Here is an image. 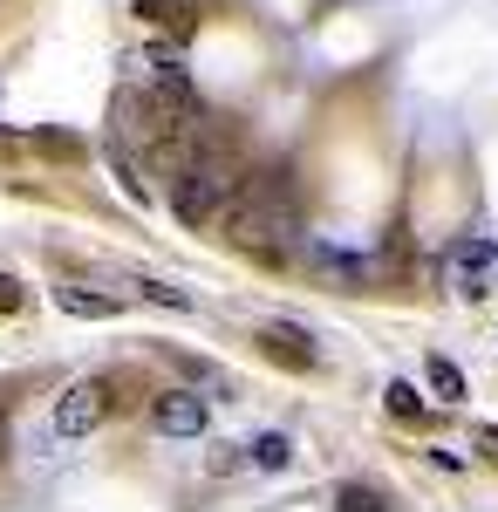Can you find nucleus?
<instances>
[{
  "label": "nucleus",
  "mask_w": 498,
  "mask_h": 512,
  "mask_svg": "<svg viewBox=\"0 0 498 512\" xmlns=\"http://www.w3.org/2000/svg\"><path fill=\"white\" fill-rule=\"evenodd\" d=\"M232 246H246V253H260V260H280L287 253V239L301 226V212H294V185H287V171H260L253 185H239L232 198Z\"/></svg>",
  "instance_id": "1"
},
{
  "label": "nucleus",
  "mask_w": 498,
  "mask_h": 512,
  "mask_svg": "<svg viewBox=\"0 0 498 512\" xmlns=\"http://www.w3.org/2000/svg\"><path fill=\"white\" fill-rule=\"evenodd\" d=\"M239 164L232 158H192L178 178H171V212L185 219V226H212L219 212H232V198H239Z\"/></svg>",
  "instance_id": "2"
},
{
  "label": "nucleus",
  "mask_w": 498,
  "mask_h": 512,
  "mask_svg": "<svg viewBox=\"0 0 498 512\" xmlns=\"http://www.w3.org/2000/svg\"><path fill=\"white\" fill-rule=\"evenodd\" d=\"M103 410H110V383H103V376H82L76 390L55 403V431L62 437H89L96 424H103Z\"/></svg>",
  "instance_id": "3"
},
{
  "label": "nucleus",
  "mask_w": 498,
  "mask_h": 512,
  "mask_svg": "<svg viewBox=\"0 0 498 512\" xmlns=\"http://www.w3.org/2000/svg\"><path fill=\"white\" fill-rule=\"evenodd\" d=\"M205 417H212V410H205V396H192V390H171V396H157V403H151V424L164 437H198V431H205Z\"/></svg>",
  "instance_id": "4"
},
{
  "label": "nucleus",
  "mask_w": 498,
  "mask_h": 512,
  "mask_svg": "<svg viewBox=\"0 0 498 512\" xmlns=\"http://www.w3.org/2000/svg\"><path fill=\"white\" fill-rule=\"evenodd\" d=\"M260 349H267L273 362H287V369H301V376L321 362V349L307 342V328H294V321H267V328H260Z\"/></svg>",
  "instance_id": "5"
},
{
  "label": "nucleus",
  "mask_w": 498,
  "mask_h": 512,
  "mask_svg": "<svg viewBox=\"0 0 498 512\" xmlns=\"http://www.w3.org/2000/svg\"><path fill=\"white\" fill-rule=\"evenodd\" d=\"M151 96L164 103V110H178L185 123H205V103H198V89H192V76H185V69L157 62V69H151Z\"/></svg>",
  "instance_id": "6"
},
{
  "label": "nucleus",
  "mask_w": 498,
  "mask_h": 512,
  "mask_svg": "<svg viewBox=\"0 0 498 512\" xmlns=\"http://www.w3.org/2000/svg\"><path fill=\"white\" fill-rule=\"evenodd\" d=\"M485 267H492V239H464L458 253H451V287H458L464 301L485 294Z\"/></svg>",
  "instance_id": "7"
},
{
  "label": "nucleus",
  "mask_w": 498,
  "mask_h": 512,
  "mask_svg": "<svg viewBox=\"0 0 498 512\" xmlns=\"http://www.w3.org/2000/svg\"><path fill=\"white\" fill-rule=\"evenodd\" d=\"M137 14H144V21H164V28H178V35H192V0H137Z\"/></svg>",
  "instance_id": "8"
},
{
  "label": "nucleus",
  "mask_w": 498,
  "mask_h": 512,
  "mask_svg": "<svg viewBox=\"0 0 498 512\" xmlns=\"http://www.w3.org/2000/svg\"><path fill=\"white\" fill-rule=\"evenodd\" d=\"M430 390H437V403H464V376H458V362L430 355Z\"/></svg>",
  "instance_id": "9"
},
{
  "label": "nucleus",
  "mask_w": 498,
  "mask_h": 512,
  "mask_svg": "<svg viewBox=\"0 0 498 512\" xmlns=\"http://www.w3.org/2000/svg\"><path fill=\"white\" fill-rule=\"evenodd\" d=\"M55 301H62L69 315H116V301H110V294H82V287H62Z\"/></svg>",
  "instance_id": "10"
},
{
  "label": "nucleus",
  "mask_w": 498,
  "mask_h": 512,
  "mask_svg": "<svg viewBox=\"0 0 498 512\" xmlns=\"http://www.w3.org/2000/svg\"><path fill=\"white\" fill-rule=\"evenodd\" d=\"M287 458H294L287 437H260V444H253V465H260V472H287Z\"/></svg>",
  "instance_id": "11"
},
{
  "label": "nucleus",
  "mask_w": 498,
  "mask_h": 512,
  "mask_svg": "<svg viewBox=\"0 0 498 512\" xmlns=\"http://www.w3.org/2000/svg\"><path fill=\"white\" fill-rule=\"evenodd\" d=\"M389 410H396L403 424H417V417H423V396L410 390V383H389Z\"/></svg>",
  "instance_id": "12"
},
{
  "label": "nucleus",
  "mask_w": 498,
  "mask_h": 512,
  "mask_svg": "<svg viewBox=\"0 0 498 512\" xmlns=\"http://www.w3.org/2000/svg\"><path fill=\"white\" fill-rule=\"evenodd\" d=\"M335 506H342V512H376V506H383V492H369V485H342Z\"/></svg>",
  "instance_id": "13"
},
{
  "label": "nucleus",
  "mask_w": 498,
  "mask_h": 512,
  "mask_svg": "<svg viewBox=\"0 0 498 512\" xmlns=\"http://www.w3.org/2000/svg\"><path fill=\"white\" fill-rule=\"evenodd\" d=\"M14 301H21V294H14V280H0V308H14Z\"/></svg>",
  "instance_id": "14"
}]
</instances>
